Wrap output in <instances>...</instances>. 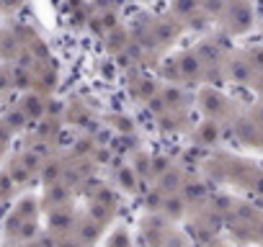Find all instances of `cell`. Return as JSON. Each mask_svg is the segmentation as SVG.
I'll list each match as a JSON object with an SVG mask.
<instances>
[{
    "instance_id": "1",
    "label": "cell",
    "mask_w": 263,
    "mask_h": 247,
    "mask_svg": "<svg viewBox=\"0 0 263 247\" xmlns=\"http://www.w3.org/2000/svg\"><path fill=\"white\" fill-rule=\"evenodd\" d=\"M21 108L26 111V116H29V118H36L42 111H47V106L42 103V98H39V95H26V98H24V103H21Z\"/></svg>"
},
{
    "instance_id": "2",
    "label": "cell",
    "mask_w": 263,
    "mask_h": 247,
    "mask_svg": "<svg viewBox=\"0 0 263 247\" xmlns=\"http://www.w3.org/2000/svg\"><path fill=\"white\" fill-rule=\"evenodd\" d=\"M24 123H29V116H26V111L18 106V108H13L8 116H6V127L8 129H21Z\"/></svg>"
},
{
    "instance_id": "3",
    "label": "cell",
    "mask_w": 263,
    "mask_h": 247,
    "mask_svg": "<svg viewBox=\"0 0 263 247\" xmlns=\"http://www.w3.org/2000/svg\"><path fill=\"white\" fill-rule=\"evenodd\" d=\"M11 77H13V85H18V88H29V85H31V77H29L26 67L13 70V72H11Z\"/></svg>"
},
{
    "instance_id": "4",
    "label": "cell",
    "mask_w": 263,
    "mask_h": 247,
    "mask_svg": "<svg viewBox=\"0 0 263 247\" xmlns=\"http://www.w3.org/2000/svg\"><path fill=\"white\" fill-rule=\"evenodd\" d=\"M11 85H13V77H11V72H8V70H0V93H6Z\"/></svg>"
},
{
    "instance_id": "5",
    "label": "cell",
    "mask_w": 263,
    "mask_h": 247,
    "mask_svg": "<svg viewBox=\"0 0 263 247\" xmlns=\"http://www.w3.org/2000/svg\"><path fill=\"white\" fill-rule=\"evenodd\" d=\"M0 100H3V93H0Z\"/></svg>"
},
{
    "instance_id": "6",
    "label": "cell",
    "mask_w": 263,
    "mask_h": 247,
    "mask_svg": "<svg viewBox=\"0 0 263 247\" xmlns=\"http://www.w3.org/2000/svg\"><path fill=\"white\" fill-rule=\"evenodd\" d=\"M0 42H3V36H0Z\"/></svg>"
}]
</instances>
